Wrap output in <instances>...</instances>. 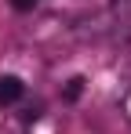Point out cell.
<instances>
[{
  "label": "cell",
  "mask_w": 131,
  "mask_h": 134,
  "mask_svg": "<svg viewBox=\"0 0 131 134\" xmlns=\"http://www.w3.org/2000/svg\"><path fill=\"white\" fill-rule=\"evenodd\" d=\"M22 91H26V83L18 76H0V105H15L22 98Z\"/></svg>",
  "instance_id": "cell-1"
},
{
  "label": "cell",
  "mask_w": 131,
  "mask_h": 134,
  "mask_svg": "<svg viewBox=\"0 0 131 134\" xmlns=\"http://www.w3.org/2000/svg\"><path fill=\"white\" fill-rule=\"evenodd\" d=\"M80 94H84V76H73V80L66 83V91H62V98H66V102H77Z\"/></svg>",
  "instance_id": "cell-2"
},
{
  "label": "cell",
  "mask_w": 131,
  "mask_h": 134,
  "mask_svg": "<svg viewBox=\"0 0 131 134\" xmlns=\"http://www.w3.org/2000/svg\"><path fill=\"white\" fill-rule=\"evenodd\" d=\"M33 4H37V0H11V7H15V11H29Z\"/></svg>",
  "instance_id": "cell-3"
}]
</instances>
